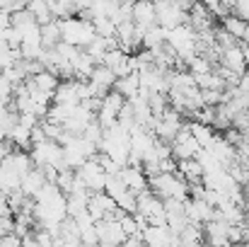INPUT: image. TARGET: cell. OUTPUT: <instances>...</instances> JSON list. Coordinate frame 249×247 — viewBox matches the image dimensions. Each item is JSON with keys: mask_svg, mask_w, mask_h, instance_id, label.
Listing matches in <instances>:
<instances>
[{"mask_svg": "<svg viewBox=\"0 0 249 247\" xmlns=\"http://www.w3.org/2000/svg\"><path fill=\"white\" fill-rule=\"evenodd\" d=\"M97 153L109 155L114 163L121 165V167L128 165V153H131V136H128V131L119 121L114 126L104 129V136H102V141L97 146Z\"/></svg>", "mask_w": 249, "mask_h": 247, "instance_id": "6da1fadb", "label": "cell"}, {"mask_svg": "<svg viewBox=\"0 0 249 247\" xmlns=\"http://www.w3.org/2000/svg\"><path fill=\"white\" fill-rule=\"evenodd\" d=\"M165 44H167V49L177 56L179 63H189V61L198 54V39H196V32H194L186 22L179 24V27L167 29Z\"/></svg>", "mask_w": 249, "mask_h": 247, "instance_id": "7a4b0ae2", "label": "cell"}, {"mask_svg": "<svg viewBox=\"0 0 249 247\" xmlns=\"http://www.w3.org/2000/svg\"><path fill=\"white\" fill-rule=\"evenodd\" d=\"M148 187L162 201L165 199H177V201H186L189 199V184L177 172H158V174L148 177Z\"/></svg>", "mask_w": 249, "mask_h": 247, "instance_id": "3957f363", "label": "cell"}, {"mask_svg": "<svg viewBox=\"0 0 249 247\" xmlns=\"http://www.w3.org/2000/svg\"><path fill=\"white\" fill-rule=\"evenodd\" d=\"M61 24V41L68 44V46H75V49H85L97 34H94V27L89 19L83 17H66V19H58Z\"/></svg>", "mask_w": 249, "mask_h": 247, "instance_id": "277c9868", "label": "cell"}, {"mask_svg": "<svg viewBox=\"0 0 249 247\" xmlns=\"http://www.w3.org/2000/svg\"><path fill=\"white\" fill-rule=\"evenodd\" d=\"M29 158H32V165L36 167H56L58 172L61 170H68L66 167V160H63V148L61 143L56 141H41V143H34L29 148Z\"/></svg>", "mask_w": 249, "mask_h": 247, "instance_id": "5b68a950", "label": "cell"}, {"mask_svg": "<svg viewBox=\"0 0 249 247\" xmlns=\"http://www.w3.org/2000/svg\"><path fill=\"white\" fill-rule=\"evenodd\" d=\"M136 213L148 221V226H167L165 201L158 199L150 189L136 194Z\"/></svg>", "mask_w": 249, "mask_h": 247, "instance_id": "8992f818", "label": "cell"}, {"mask_svg": "<svg viewBox=\"0 0 249 247\" xmlns=\"http://www.w3.org/2000/svg\"><path fill=\"white\" fill-rule=\"evenodd\" d=\"M121 213H124V211H116V216H109V218L94 223V226H97V243H99V247L124 245L126 233H124V228H121V223H119V216H121Z\"/></svg>", "mask_w": 249, "mask_h": 247, "instance_id": "52a82bcc", "label": "cell"}, {"mask_svg": "<svg viewBox=\"0 0 249 247\" xmlns=\"http://www.w3.org/2000/svg\"><path fill=\"white\" fill-rule=\"evenodd\" d=\"M75 174L89 191H104V184H107V177H109L104 172V167L97 163V158H89L87 163H83L75 170Z\"/></svg>", "mask_w": 249, "mask_h": 247, "instance_id": "ba28073f", "label": "cell"}, {"mask_svg": "<svg viewBox=\"0 0 249 247\" xmlns=\"http://www.w3.org/2000/svg\"><path fill=\"white\" fill-rule=\"evenodd\" d=\"M181 114L179 112H174L172 107H167L165 112L158 116V121H155V129H153V133H155V138L158 141H165L169 143L179 131H181Z\"/></svg>", "mask_w": 249, "mask_h": 247, "instance_id": "9c48e42d", "label": "cell"}, {"mask_svg": "<svg viewBox=\"0 0 249 247\" xmlns=\"http://www.w3.org/2000/svg\"><path fill=\"white\" fill-rule=\"evenodd\" d=\"M116 204H114V199L107 194V191H92L89 194V201H87V213H89V218L94 221V223H99V221H104V218H109V216H116Z\"/></svg>", "mask_w": 249, "mask_h": 247, "instance_id": "30bf717a", "label": "cell"}, {"mask_svg": "<svg viewBox=\"0 0 249 247\" xmlns=\"http://www.w3.org/2000/svg\"><path fill=\"white\" fill-rule=\"evenodd\" d=\"M169 148H172V158H174V160H191V158H196V153L201 151V146H198L196 138L186 131V126H181V131L169 141Z\"/></svg>", "mask_w": 249, "mask_h": 247, "instance_id": "8fae6325", "label": "cell"}, {"mask_svg": "<svg viewBox=\"0 0 249 247\" xmlns=\"http://www.w3.org/2000/svg\"><path fill=\"white\" fill-rule=\"evenodd\" d=\"M141 243L143 247H177L179 238L172 235L167 226H148L141 233Z\"/></svg>", "mask_w": 249, "mask_h": 247, "instance_id": "7c38bea8", "label": "cell"}, {"mask_svg": "<svg viewBox=\"0 0 249 247\" xmlns=\"http://www.w3.org/2000/svg\"><path fill=\"white\" fill-rule=\"evenodd\" d=\"M184 216H186V221H189V223L203 226V223L213 221L215 209H213V206H208L203 199H191V196H189V199L184 201Z\"/></svg>", "mask_w": 249, "mask_h": 247, "instance_id": "4fadbf2b", "label": "cell"}, {"mask_svg": "<svg viewBox=\"0 0 249 247\" xmlns=\"http://www.w3.org/2000/svg\"><path fill=\"white\" fill-rule=\"evenodd\" d=\"M92 121H94V112L87 104H78V107L71 109L68 119L63 121V131H68V133H83Z\"/></svg>", "mask_w": 249, "mask_h": 247, "instance_id": "5bb4252c", "label": "cell"}, {"mask_svg": "<svg viewBox=\"0 0 249 247\" xmlns=\"http://www.w3.org/2000/svg\"><path fill=\"white\" fill-rule=\"evenodd\" d=\"M131 22L141 29L158 24V12H155V2L153 0H133L131 7Z\"/></svg>", "mask_w": 249, "mask_h": 247, "instance_id": "9a60e30c", "label": "cell"}, {"mask_svg": "<svg viewBox=\"0 0 249 247\" xmlns=\"http://www.w3.org/2000/svg\"><path fill=\"white\" fill-rule=\"evenodd\" d=\"M119 177L126 184V189L133 191V194H141V191L148 189V177H145V172H143L141 165H124L121 172H119Z\"/></svg>", "mask_w": 249, "mask_h": 247, "instance_id": "2e32d148", "label": "cell"}, {"mask_svg": "<svg viewBox=\"0 0 249 247\" xmlns=\"http://www.w3.org/2000/svg\"><path fill=\"white\" fill-rule=\"evenodd\" d=\"M203 238H206V245L208 247H230L228 223L225 221H218V218L203 223Z\"/></svg>", "mask_w": 249, "mask_h": 247, "instance_id": "e0dca14e", "label": "cell"}, {"mask_svg": "<svg viewBox=\"0 0 249 247\" xmlns=\"http://www.w3.org/2000/svg\"><path fill=\"white\" fill-rule=\"evenodd\" d=\"M218 221H225L228 226H242L245 223V209L230 199H223L218 206H215V216Z\"/></svg>", "mask_w": 249, "mask_h": 247, "instance_id": "ac0fdd59", "label": "cell"}, {"mask_svg": "<svg viewBox=\"0 0 249 247\" xmlns=\"http://www.w3.org/2000/svg\"><path fill=\"white\" fill-rule=\"evenodd\" d=\"M220 66L232 71V73H237V76H242L247 71V63H245V56H242V46L237 44V46L223 49L220 51Z\"/></svg>", "mask_w": 249, "mask_h": 247, "instance_id": "d6986e66", "label": "cell"}, {"mask_svg": "<svg viewBox=\"0 0 249 247\" xmlns=\"http://www.w3.org/2000/svg\"><path fill=\"white\" fill-rule=\"evenodd\" d=\"M206 151H211V153L220 160L223 167H228V165H232L235 160H237V151H235V146H232V143H228V141H225V136H215Z\"/></svg>", "mask_w": 249, "mask_h": 247, "instance_id": "ffe728a7", "label": "cell"}, {"mask_svg": "<svg viewBox=\"0 0 249 247\" xmlns=\"http://www.w3.org/2000/svg\"><path fill=\"white\" fill-rule=\"evenodd\" d=\"M53 104H68V107L83 104V102H80V92H78V80L58 82V87H56V92H53Z\"/></svg>", "mask_w": 249, "mask_h": 247, "instance_id": "44dd1931", "label": "cell"}, {"mask_svg": "<svg viewBox=\"0 0 249 247\" xmlns=\"http://www.w3.org/2000/svg\"><path fill=\"white\" fill-rule=\"evenodd\" d=\"M44 184H46V177H44V172H41L39 167H32V170H29V172L22 177V182H19V191H22L24 196L34 199Z\"/></svg>", "mask_w": 249, "mask_h": 247, "instance_id": "7402d4cb", "label": "cell"}, {"mask_svg": "<svg viewBox=\"0 0 249 247\" xmlns=\"http://www.w3.org/2000/svg\"><path fill=\"white\" fill-rule=\"evenodd\" d=\"M27 82L34 87V90H39V92H44V95H49L51 99H53V92H56V87H58V76H53V73H49V71H39L36 76H32V78H27Z\"/></svg>", "mask_w": 249, "mask_h": 247, "instance_id": "603a6c76", "label": "cell"}, {"mask_svg": "<svg viewBox=\"0 0 249 247\" xmlns=\"http://www.w3.org/2000/svg\"><path fill=\"white\" fill-rule=\"evenodd\" d=\"M165 37H167V29H162L160 24H150V27L143 29V41H141V46H143L145 51H158V49L165 46Z\"/></svg>", "mask_w": 249, "mask_h": 247, "instance_id": "cb8c5ba5", "label": "cell"}, {"mask_svg": "<svg viewBox=\"0 0 249 247\" xmlns=\"http://www.w3.org/2000/svg\"><path fill=\"white\" fill-rule=\"evenodd\" d=\"M177 174L186 182V184H201L203 179V170L196 163V158L191 160H177Z\"/></svg>", "mask_w": 249, "mask_h": 247, "instance_id": "d4e9b609", "label": "cell"}, {"mask_svg": "<svg viewBox=\"0 0 249 247\" xmlns=\"http://www.w3.org/2000/svg\"><path fill=\"white\" fill-rule=\"evenodd\" d=\"M111 90H116L124 99H133V97L141 92V78H138V73H128V76H124V78H116Z\"/></svg>", "mask_w": 249, "mask_h": 247, "instance_id": "484cf974", "label": "cell"}, {"mask_svg": "<svg viewBox=\"0 0 249 247\" xmlns=\"http://www.w3.org/2000/svg\"><path fill=\"white\" fill-rule=\"evenodd\" d=\"M89 82L102 92V95H107L111 87H114V82H116V76L107 68V66H94V71H92V76H89Z\"/></svg>", "mask_w": 249, "mask_h": 247, "instance_id": "4316f807", "label": "cell"}, {"mask_svg": "<svg viewBox=\"0 0 249 247\" xmlns=\"http://www.w3.org/2000/svg\"><path fill=\"white\" fill-rule=\"evenodd\" d=\"M179 245L181 247H206V240H203V226L186 223V228L179 233Z\"/></svg>", "mask_w": 249, "mask_h": 247, "instance_id": "83f0119b", "label": "cell"}, {"mask_svg": "<svg viewBox=\"0 0 249 247\" xmlns=\"http://www.w3.org/2000/svg\"><path fill=\"white\" fill-rule=\"evenodd\" d=\"M186 131L196 138V143L201 146V148H208L211 146V141L215 138V131H213V126H208V124H201V121H189L186 124Z\"/></svg>", "mask_w": 249, "mask_h": 247, "instance_id": "f1b7e54d", "label": "cell"}, {"mask_svg": "<svg viewBox=\"0 0 249 247\" xmlns=\"http://www.w3.org/2000/svg\"><path fill=\"white\" fill-rule=\"evenodd\" d=\"M39 32H41V46L44 49H53L61 41V24H58V19L39 24Z\"/></svg>", "mask_w": 249, "mask_h": 247, "instance_id": "f546056e", "label": "cell"}, {"mask_svg": "<svg viewBox=\"0 0 249 247\" xmlns=\"http://www.w3.org/2000/svg\"><path fill=\"white\" fill-rule=\"evenodd\" d=\"M223 29H225L230 37H235L237 41H245V37L249 34V22L235 17V15H228V17H223Z\"/></svg>", "mask_w": 249, "mask_h": 247, "instance_id": "4dcf8cb0", "label": "cell"}, {"mask_svg": "<svg viewBox=\"0 0 249 247\" xmlns=\"http://www.w3.org/2000/svg\"><path fill=\"white\" fill-rule=\"evenodd\" d=\"M94 66H97V63H94L85 51H80V56H78L75 63H73V80H89Z\"/></svg>", "mask_w": 249, "mask_h": 247, "instance_id": "1f68e13d", "label": "cell"}, {"mask_svg": "<svg viewBox=\"0 0 249 247\" xmlns=\"http://www.w3.org/2000/svg\"><path fill=\"white\" fill-rule=\"evenodd\" d=\"M27 10H29L32 17L36 19V24H46V22L53 19V15H51L46 0H27Z\"/></svg>", "mask_w": 249, "mask_h": 247, "instance_id": "d6a6232c", "label": "cell"}, {"mask_svg": "<svg viewBox=\"0 0 249 247\" xmlns=\"http://www.w3.org/2000/svg\"><path fill=\"white\" fill-rule=\"evenodd\" d=\"M196 163L201 165V170H203V174H211V172H218V170H225L220 160L211 153V151H206V148H201L198 153H196Z\"/></svg>", "mask_w": 249, "mask_h": 247, "instance_id": "836d02e7", "label": "cell"}, {"mask_svg": "<svg viewBox=\"0 0 249 247\" xmlns=\"http://www.w3.org/2000/svg\"><path fill=\"white\" fill-rule=\"evenodd\" d=\"M186 66H189V73H191V76H206V73L213 71V63H211L206 56H201V54H196Z\"/></svg>", "mask_w": 249, "mask_h": 247, "instance_id": "e575fe53", "label": "cell"}, {"mask_svg": "<svg viewBox=\"0 0 249 247\" xmlns=\"http://www.w3.org/2000/svg\"><path fill=\"white\" fill-rule=\"evenodd\" d=\"M114 204H116V209L124 211V213H136V194L128 191V189H126L121 196H116Z\"/></svg>", "mask_w": 249, "mask_h": 247, "instance_id": "d590c367", "label": "cell"}, {"mask_svg": "<svg viewBox=\"0 0 249 247\" xmlns=\"http://www.w3.org/2000/svg\"><path fill=\"white\" fill-rule=\"evenodd\" d=\"M19 61V51L10 49V46H0V73L10 66H15Z\"/></svg>", "mask_w": 249, "mask_h": 247, "instance_id": "8d00e7d4", "label": "cell"}, {"mask_svg": "<svg viewBox=\"0 0 249 247\" xmlns=\"http://www.w3.org/2000/svg\"><path fill=\"white\" fill-rule=\"evenodd\" d=\"M83 136L89 141V143L99 146V141H102V136H104V129H102V126L97 124V119H94V121H92V124H89V126L83 131Z\"/></svg>", "mask_w": 249, "mask_h": 247, "instance_id": "74e56055", "label": "cell"}, {"mask_svg": "<svg viewBox=\"0 0 249 247\" xmlns=\"http://www.w3.org/2000/svg\"><path fill=\"white\" fill-rule=\"evenodd\" d=\"M7 29H10V12L0 10V46H7Z\"/></svg>", "mask_w": 249, "mask_h": 247, "instance_id": "f35d334b", "label": "cell"}, {"mask_svg": "<svg viewBox=\"0 0 249 247\" xmlns=\"http://www.w3.org/2000/svg\"><path fill=\"white\" fill-rule=\"evenodd\" d=\"M232 10H235V17L249 22V0H237V2L232 5Z\"/></svg>", "mask_w": 249, "mask_h": 247, "instance_id": "ab89813d", "label": "cell"}, {"mask_svg": "<svg viewBox=\"0 0 249 247\" xmlns=\"http://www.w3.org/2000/svg\"><path fill=\"white\" fill-rule=\"evenodd\" d=\"M0 247H22V238H17L15 233H5L0 240Z\"/></svg>", "mask_w": 249, "mask_h": 247, "instance_id": "60d3db41", "label": "cell"}, {"mask_svg": "<svg viewBox=\"0 0 249 247\" xmlns=\"http://www.w3.org/2000/svg\"><path fill=\"white\" fill-rule=\"evenodd\" d=\"M237 90H240L242 95H249V68L240 76V80H237Z\"/></svg>", "mask_w": 249, "mask_h": 247, "instance_id": "b9f144b4", "label": "cell"}, {"mask_svg": "<svg viewBox=\"0 0 249 247\" xmlns=\"http://www.w3.org/2000/svg\"><path fill=\"white\" fill-rule=\"evenodd\" d=\"M119 247H143V243H141V238H126L124 245H119Z\"/></svg>", "mask_w": 249, "mask_h": 247, "instance_id": "7bdbcfd3", "label": "cell"}, {"mask_svg": "<svg viewBox=\"0 0 249 247\" xmlns=\"http://www.w3.org/2000/svg\"><path fill=\"white\" fill-rule=\"evenodd\" d=\"M242 56H245V63L249 68V44H242Z\"/></svg>", "mask_w": 249, "mask_h": 247, "instance_id": "ee69618b", "label": "cell"}, {"mask_svg": "<svg viewBox=\"0 0 249 247\" xmlns=\"http://www.w3.org/2000/svg\"><path fill=\"white\" fill-rule=\"evenodd\" d=\"M242 247H249V228H245V238H242Z\"/></svg>", "mask_w": 249, "mask_h": 247, "instance_id": "f6af8a7d", "label": "cell"}, {"mask_svg": "<svg viewBox=\"0 0 249 247\" xmlns=\"http://www.w3.org/2000/svg\"><path fill=\"white\" fill-rule=\"evenodd\" d=\"M242 191H245V199H249V177H247V182L242 184Z\"/></svg>", "mask_w": 249, "mask_h": 247, "instance_id": "bcb514c9", "label": "cell"}, {"mask_svg": "<svg viewBox=\"0 0 249 247\" xmlns=\"http://www.w3.org/2000/svg\"><path fill=\"white\" fill-rule=\"evenodd\" d=\"M80 247H99V245H80Z\"/></svg>", "mask_w": 249, "mask_h": 247, "instance_id": "7dc6e473", "label": "cell"}]
</instances>
